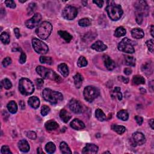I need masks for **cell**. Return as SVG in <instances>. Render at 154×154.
I'll use <instances>...</instances> for the list:
<instances>
[{
  "instance_id": "9a60e30c",
  "label": "cell",
  "mask_w": 154,
  "mask_h": 154,
  "mask_svg": "<svg viewBox=\"0 0 154 154\" xmlns=\"http://www.w3.org/2000/svg\"><path fill=\"white\" fill-rule=\"evenodd\" d=\"M103 61L106 68L109 70H113L116 67V64L113 60L107 55H104L103 56Z\"/></svg>"
},
{
  "instance_id": "e0dca14e",
  "label": "cell",
  "mask_w": 154,
  "mask_h": 154,
  "mask_svg": "<svg viewBox=\"0 0 154 154\" xmlns=\"http://www.w3.org/2000/svg\"><path fill=\"white\" fill-rule=\"evenodd\" d=\"M91 48L96 51L102 52L106 50L107 48V46L105 44L101 41H97L95 43L93 44Z\"/></svg>"
},
{
  "instance_id": "f546056e",
  "label": "cell",
  "mask_w": 154,
  "mask_h": 154,
  "mask_svg": "<svg viewBox=\"0 0 154 154\" xmlns=\"http://www.w3.org/2000/svg\"><path fill=\"white\" fill-rule=\"evenodd\" d=\"M125 64L129 66H135L136 60L134 57L129 56H125Z\"/></svg>"
},
{
  "instance_id": "ffe728a7",
  "label": "cell",
  "mask_w": 154,
  "mask_h": 154,
  "mask_svg": "<svg viewBox=\"0 0 154 154\" xmlns=\"http://www.w3.org/2000/svg\"><path fill=\"white\" fill-rule=\"evenodd\" d=\"M60 117L63 122L68 123L72 117V116L67 110H66L65 109H63L60 113Z\"/></svg>"
},
{
  "instance_id": "ac0fdd59",
  "label": "cell",
  "mask_w": 154,
  "mask_h": 154,
  "mask_svg": "<svg viewBox=\"0 0 154 154\" xmlns=\"http://www.w3.org/2000/svg\"><path fill=\"white\" fill-rule=\"evenodd\" d=\"M18 147L23 152H28L30 151V145L28 141L25 140H21L18 143Z\"/></svg>"
},
{
  "instance_id": "6da1fadb",
  "label": "cell",
  "mask_w": 154,
  "mask_h": 154,
  "mask_svg": "<svg viewBox=\"0 0 154 154\" xmlns=\"http://www.w3.org/2000/svg\"><path fill=\"white\" fill-rule=\"evenodd\" d=\"M106 7L109 18L112 21H116L120 19L123 14V10L121 5L116 4L114 1H108Z\"/></svg>"
},
{
  "instance_id": "60d3db41",
  "label": "cell",
  "mask_w": 154,
  "mask_h": 154,
  "mask_svg": "<svg viewBox=\"0 0 154 154\" xmlns=\"http://www.w3.org/2000/svg\"><path fill=\"white\" fill-rule=\"evenodd\" d=\"M1 85L4 87V89L7 90L11 89V87H12V82L7 78H5L1 81Z\"/></svg>"
},
{
  "instance_id": "5bb4252c",
  "label": "cell",
  "mask_w": 154,
  "mask_h": 154,
  "mask_svg": "<svg viewBox=\"0 0 154 154\" xmlns=\"http://www.w3.org/2000/svg\"><path fill=\"white\" fill-rule=\"evenodd\" d=\"M98 151V147L94 144L88 143L83 148L82 153L84 154H93L96 153Z\"/></svg>"
},
{
  "instance_id": "b9f144b4",
  "label": "cell",
  "mask_w": 154,
  "mask_h": 154,
  "mask_svg": "<svg viewBox=\"0 0 154 154\" xmlns=\"http://www.w3.org/2000/svg\"><path fill=\"white\" fill-rule=\"evenodd\" d=\"M135 19H136V22L137 23V24L141 25L142 22H143V15L142 14H141L139 12H135Z\"/></svg>"
},
{
  "instance_id": "484cf974",
  "label": "cell",
  "mask_w": 154,
  "mask_h": 154,
  "mask_svg": "<svg viewBox=\"0 0 154 154\" xmlns=\"http://www.w3.org/2000/svg\"><path fill=\"white\" fill-rule=\"evenodd\" d=\"M58 34L62 38L67 42H69L72 39V36L69 33L65 31H58Z\"/></svg>"
},
{
  "instance_id": "d4e9b609",
  "label": "cell",
  "mask_w": 154,
  "mask_h": 154,
  "mask_svg": "<svg viewBox=\"0 0 154 154\" xmlns=\"http://www.w3.org/2000/svg\"><path fill=\"white\" fill-rule=\"evenodd\" d=\"M74 80L75 87L77 89H80L82 86V81H83V77L80 74L78 73L74 76Z\"/></svg>"
},
{
  "instance_id": "816d5d0a",
  "label": "cell",
  "mask_w": 154,
  "mask_h": 154,
  "mask_svg": "<svg viewBox=\"0 0 154 154\" xmlns=\"http://www.w3.org/2000/svg\"><path fill=\"white\" fill-rule=\"evenodd\" d=\"M36 86H37L38 89H40V88H42L44 84L43 80L42 79H40V78L37 79L36 81Z\"/></svg>"
},
{
  "instance_id": "7dc6e473",
  "label": "cell",
  "mask_w": 154,
  "mask_h": 154,
  "mask_svg": "<svg viewBox=\"0 0 154 154\" xmlns=\"http://www.w3.org/2000/svg\"><path fill=\"white\" fill-rule=\"evenodd\" d=\"M12 59H11V58L7 57L3 60L2 64L4 68H6L9 65H10L11 63H12Z\"/></svg>"
},
{
  "instance_id": "91938a15",
  "label": "cell",
  "mask_w": 154,
  "mask_h": 154,
  "mask_svg": "<svg viewBox=\"0 0 154 154\" xmlns=\"http://www.w3.org/2000/svg\"><path fill=\"white\" fill-rule=\"evenodd\" d=\"M153 29H154V27L153 25H152L151 26V35L153 37H154V35H153Z\"/></svg>"
},
{
  "instance_id": "5b68a950",
  "label": "cell",
  "mask_w": 154,
  "mask_h": 154,
  "mask_svg": "<svg viewBox=\"0 0 154 154\" xmlns=\"http://www.w3.org/2000/svg\"><path fill=\"white\" fill-rule=\"evenodd\" d=\"M19 92L24 95H31L35 91L33 83L28 78H22L19 82Z\"/></svg>"
},
{
  "instance_id": "d6a6232c",
  "label": "cell",
  "mask_w": 154,
  "mask_h": 154,
  "mask_svg": "<svg viewBox=\"0 0 154 154\" xmlns=\"http://www.w3.org/2000/svg\"><path fill=\"white\" fill-rule=\"evenodd\" d=\"M133 82L135 85L144 84L145 83V80L141 75H135L133 77Z\"/></svg>"
},
{
  "instance_id": "c3c4849f",
  "label": "cell",
  "mask_w": 154,
  "mask_h": 154,
  "mask_svg": "<svg viewBox=\"0 0 154 154\" xmlns=\"http://www.w3.org/2000/svg\"><path fill=\"white\" fill-rule=\"evenodd\" d=\"M4 3L7 7L12 9H15L16 7V4L15 1H12V0H7V1H5Z\"/></svg>"
},
{
  "instance_id": "4fadbf2b",
  "label": "cell",
  "mask_w": 154,
  "mask_h": 154,
  "mask_svg": "<svg viewBox=\"0 0 154 154\" xmlns=\"http://www.w3.org/2000/svg\"><path fill=\"white\" fill-rule=\"evenodd\" d=\"M69 108L70 110L75 114H80L82 112V107L81 103L75 99H72L70 101Z\"/></svg>"
},
{
  "instance_id": "83f0119b",
  "label": "cell",
  "mask_w": 154,
  "mask_h": 154,
  "mask_svg": "<svg viewBox=\"0 0 154 154\" xmlns=\"http://www.w3.org/2000/svg\"><path fill=\"white\" fill-rule=\"evenodd\" d=\"M95 116L97 119L101 122H103V121L106 120V116L101 109L98 108L96 110L95 112Z\"/></svg>"
},
{
  "instance_id": "836d02e7",
  "label": "cell",
  "mask_w": 154,
  "mask_h": 154,
  "mask_svg": "<svg viewBox=\"0 0 154 154\" xmlns=\"http://www.w3.org/2000/svg\"><path fill=\"white\" fill-rule=\"evenodd\" d=\"M117 117L123 121H126L129 118V114L126 110H120L117 113Z\"/></svg>"
},
{
  "instance_id": "7a4b0ae2",
  "label": "cell",
  "mask_w": 154,
  "mask_h": 154,
  "mask_svg": "<svg viewBox=\"0 0 154 154\" xmlns=\"http://www.w3.org/2000/svg\"><path fill=\"white\" fill-rule=\"evenodd\" d=\"M42 95L44 100L52 104H57L63 100V96L61 93L49 89H44Z\"/></svg>"
},
{
  "instance_id": "f1b7e54d",
  "label": "cell",
  "mask_w": 154,
  "mask_h": 154,
  "mask_svg": "<svg viewBox=\"0 0 154 154\" xmlns=\"http://www.w3.org/2000/svg\"><path fill=\"white\" fill-rule=\"evenodd\" d=\"M112 129L115 131L119 134H123L125 131L126 128L125 126L122 125H113L112 126Z\"/></svg>"
},
{
  "instance_id": "e575fe53",
  "label": "cell",
  "mask_w": 154,
  "mask_h": 154,
  "mask_svg": "<svg viewBox=\"0 0 154 154\" xmlns=\"http://www.w3.org/2000/svg\"><path fill=\"white\" fill-rule=\"evenodd\" d=\"M56 149V147L52 142H49L45 146V151L48 153H52Z\"/></svg>"
},
{
  "instance_id": "d6986e66",
  "label": "cell",
  "mask_w": 154,
  "mask_h": 154,
  "mask_svg": "<svg viewBox=\"0 0 154 154\" xmlns=\"http://www.w3.org/2000/svg\"><path fill=\"white\" fill-rule=\"evenodd\" d=\"M29 105L33 108L36 109L38 108L40 106V100L36 96H32L29 98V100L28 101Z\"/></svg>"
},
{
  "instance_id": "9f6ffc18",
  "label": "cell",
  "mask_w": 154,
  "mask_h": 154,
  "mask_svg": "<svg viewBox=\"0 0 154 154\" xmlns=\"http://www.w3.org/2000/svg\"><path fill=\"white\" fill-rule=\"evenodd\" d=\"M119 80H120L121 81L123 82L124 83H128V82H129V79L126 78L123 76H119Z\"/></svg>"
},
{
  "instance_id": "44dd1931",
  "label": "cell",
  "mask_w": 154,
  "mask_h": 154,
  "mask_svg": "<svg viewBox=\"0 0 154 154\" xmlns=\"http://www.w3.org/2000/svg\"><path fill=\"white\" fill-rule=\"evenodd\" d=\"M141 70L143 72L145 73L146 75H150L152 74L153 72V64L152 63L149 62H146L142 66Z\"/></svg>"
},
{
  "instance_id": "52a82bcc",
  "label": "cell",
  "mask_w": 154,
  "mask_h": 154,
  "mask_svg": "<svg viewBox=\"0 0 154 154\" xmlns=\"http://www.w3.org/2000/svg\"><path fill=\"white\" fill-rule=\"evenodd\" d=\"M118 49L119 51L124 52L125 53L133 54L135 52L133 42L127 37L123 38L122 41L119 43Z\"/></svg>"
},
{
  "instance_id": "8fae6325",
  "label": "cell",
  "mask_w": 154,
  "mask_h": 154,
  "mask_svg": "<svg viewBox=\"0 0 154 154\" xmlns=\"http://www.w3.org/2000/svg\"><path fill=\"white\" fill-rule=\"evenodd\" d=\"M135 12L140 13L143 15L147 16L149 12V7L146 1H137L135 3Z\"/></svg>"
},
{
  "instance_id": "681fc988",
  "label": "cell",
  "mask_w": 154,
  "mask_h": 154,
  "mask_svg": "<svg viewBox=\"0 0 154 154\" xmlns=\"http://www.w3.org/2000/svg\"><path fill=\"white\" fill-rule=\"evenodd\" d=\"M1 153L2 154H5V153H7V154H9V153H12V152H11L10 150L9 147L7 146H3L1 147Z\"/></svg>"
},
{
  "instance_id": "f6af8a7d",
  "label": "cell",
  "mask_w": 154,
  "mask_h": 154,
  "mask_svg": "<svg viewBox=\"0 0 154 154\" xmlns=\"http://www.w3.org/2000/svg\"><path fill=\"white\" fill-rule=\"evenodd\" d=\"M36 3H30L29 5V7H28V13L29 15H31V13H33L35 12V10L36 9Z\"/></svg>"
},
{
  "instance_id": "ab89813d",
  "label": "cell",
  "mask_w": 154,
  "mask_h": 154,
  "mask_svg": "<svg viewBox=\"0 0 154 154\" xmlns=\"http://www.w3.org/2000/svg\"><path fill=\"white\" fill-rule=\"evenodd\" d=\"M40 62L43 64H47L51 65L52 64L53 61L51 57H46V56H41L40 57Z\"/></svg>"
},
{
  "instance_id": "ee69618b",
  "label": "cell",
  "mask_w": 154,
  "mask_h": 154,
  "mask_svg": "<svg viewBox=\"0 0 154 154\" xmlns=\"http://www.w3.org/2000/svg\"><path fill=\"white\" fill-rule=\"evenodd\" d=\"M27 136L31 140H35L37 137V134L35 132L30 131L27 133Z\"/></svg>"
},
{
  "instance_id": "8992f818",
  "label": "cell",
  "mask_w": 154,
  "mask_h": 154,
  "mask_svg": "<svg viewBox=\"0 0 154 154\" xmlns=\"http://www.w3.org/2000/svg\"><path fill=\"white\" fill-rule=\"evenodd\" d=\"M83 94L84 99L87 102H92L100 95V91L96 87L87 86L84 89Z\"/></svg>"
},
{
  "instance_id": "9c48e42d",
  "label": "cell",
  "mask_w": 154,
  "mask_h": 154,
  "mask_svg": "<svg viewBox=\"0 0 154 154\" xmlns=\"http://www.w3.org/2000/svg\"><path fill=\"white\" fill-rule=\"evenodd\" d=\"M78 15V10L75 7L68 5L66 7L62 12L63 17L67 20H73Z\"/></svg>"
},
{
  "instance_id": "ba28073f",
  "label": "cell",
  "mask_w": 154,
  "mask_h": 154,
  "mask_svg": "<svg viewBox=\"0 0 154 154\" xmlns=\"http://www.w3.org/2000/svg\"><path fill=\"white\" fill-rule=\"evenodd\" d=\"M33 47L36 52L40 54H45L48 52V46L42 40L34 38L32 40Z\"/></svg>"
},
{
  "instance_id": "680465c9",
  "label": "cell",
  "mask_w": 154,
  "mask_h": 154,
  "mask_svg": "<svg viewBox=\"0 0 154 154\" xmlns=\"http://www.w3.org/2000/svg\"><path fill=\"white\" fill-rule=\"evenodd\" d=\"M149 125L152 129H153V119H151L149 120Z\"/></svg>"
},
{
  "instance_id": "f907efd6",
  "label": "cell",
  "mask_w": 154,
  "mask_h": 154,
  "mask_svg": "<svg viewBox=\"0 0 154 154\" xmlns=\"http://www.w3.org/2000/svg\"><path fill=\"white\" fill-rule=\"evenodd\" d=\"M26 60H27L26 54L24 52H22L19 58V63L21 64H24L25 63Z\"/></svg>"
},
{
  "instance_id": "4dcf8cb0",
  "label": "cell",
  "mask_w": 154,
  "mask_h": 154,
  "mask_svg": "<svg viewBox=\"0 0 154 154\" xmlns=\"http://www.w3.org/2000/svg\"><path fill=\"white\" fill-rule=\"evenodd\" d=\"M60 149L62 153H72V151H70V149L69 148V146L64 141H63L60 143Z\"/></svg>"
},
{
  "instance_id": "11a10c76",
  "label": "cell",
  "mask_w": 154,
  "mask_h": 154,
  "mask_svg": "<svg viewBox=\"0 0 154 154\" xmlns=\"http://www.w3.org/2000/svg\"><path fill=\"white\" fill-rule=\"evenodd\" d=\"M14 32H15V36L16 37V38H19V37L21 36V35H20V31H19V29L18 28H15L14 29Z\"/></svg>"
},
{
  "instance_id": "d590c367",
  "label": "cell",
  "mask_w": 154,
  "mask_h": 154,
  "mask_svg": "<svg viewBox=\"0 0 154 154\" xmlns=\"http://www.w3.org/2000/svg\"><path fill=\"white\" fill-rule=\"evenodd\" d=\"M126 30L122 27H118L114 32V36L116 37H120L126 35Z\"/></svg>"
},
{
  "instance_id": "db71d44e",
  "label": "cell",
  "mask_w": 154,
  "mask_h": 154,
  "mask_svg": "<svg viewBox=\"0 0 154 154\" xmlns=\"http://www.w3.org/2000/svg\"><path fill=\"white\" fill-rule=\"evenodd\" d=\"M93 3L95 4H96L99 7H102L103 4H104V1H102V0H98V1H93Z\"/></svg>"
},
{
  "instance_id": "7c38bea8",
  "label": "cell",
  "mask_w": 154,
  "mask_h": 154,
  "mask_svg": "<svg viewBox=\"0 0 154 154\" xmlns=\"http://www.w3.org/2000/svg\"><path fill=\"white\" fill-rule=\"evenodd\" d=\"M42 19V16L40 13H36L33 17L26 21L25 25L27 28L30 29H33L35 28L36 26L38 25Z\"/></svg>"
},
{
  "instance_id": "2e32d148",
  "label": "cell",
  "mask_w": 154,
  "mask_h": 154,
  "mask_svg": "<svg viewBox=\"0 0 154 154\" xmlns=\"http://www.w3.org/2000/svg\"><path fill=\"white\" fill-rule=\"evenodd\" d=\"M70 126L74 129L81 130L85 128V125L80 119H75L71 122Z\"/></svg>"
},
{
  "instance_id": "f35d334b",
  "label": "cell",
  "mask_w": 154,
  "mask_h": 154,
  "mask_svg": "<svg viewBox=\"0 0 154 154\" xmlns=\"http://www.w3.org/2000/svg\"><path fill=\"white\" fill-rule=\"evenodd\" d=\"M87 64H88V62L87 61L86 58L83 56H81L79 58L78 62H77V65H78V66L79 68L85 67L87 65Z\"/></svg>"
},
{
  "instance_id": "1f68e13d",
  "label": "cell",
  "mask_w": 154,
  "mask_h": 154,
  "mask_svg": "<svg viewBox=\"0 0 154 154\" xmlns=\"http://www.w3.org/2000/svg\"><path fill=\"white\" fill-rule=\"evenodd\" d=\"M112 96L113 98L116 97L119 101H121L122 100V94L120 92V88L119 87H116L114 88L113 91L112 92Z\"/></svg>"
},
{
  "instance_id": "603a6c76",
  "label": "cell",
  "mask_w": 154,
  "mask_h": 154,
  "mask_svg": "<svg viewBox=\"0 0 154 154\" xmlns=\"http://www.w3.org/2000/svg\"><path fill=\"white\" fill-rule=\"evenodd\" d=\"M58 70L59 71V72L64 77H66L69 75V68L68 66L64 63H62L58 66Z\"/></svg>"
},
{
  "instance_id": "cb8c5ba5",
  "label": "cell",
  "mask_w": 154,
  "mask_h": 154,
  "mask_svg": "<svg viewBox=\"0 0 154 154\" xmlns=\"http://www.w3.org/2000/svg\"><path fill=\"white\" fill-rule=\"evenodd\" d=\"M45 128L48 131H53L56 130L58 128V124L53 120H50L46 122L45 125Z\"/></svg>"
},
{
  "instance_id": "3957f363",
  "label": "cell",
  "mask_w": 154,
  "mask_h": 154,
  "mask_svg": "<svg viewBox=\"0 0 154 154\" xmlns=\"http://www.w3.org/2000/svg\"><path fill=\"white\" fill-rule=\"evenodd\" d=\"M36 72L43 78L50 79L57 82H61L62 78L53 70L47 69L42 66H38L36 68Z\"/></svg>"
},
{
  "instance_id": "f5cc1de1",
  "label": "cell",
  "mask_w": 154,
  "mask_h": 154,
  "mask_svg": "<svg viewBox=\"0 0 154 154\" xmlns=\"http://www.w3.org/2000/svg\"><path fill=\"white\" fill-rule=\"evenodd\" d=\"M135 119L137 124L139 125H141L143 122V119L141 116H136L135 117Z\"/></svg>"
},
{
  "instance_id": "6f0895ef",
  "label": "cell",
  "mask_w": 154,
  "mask_h": 154,
  "mask_svg": "<svg viewBox=\"0 0 154 154\" xmlns=\"http://www.w3.org/2000/svg\"><path fill=\"white\" fill-rule=\"evenodd\" d=\"M124 73H125V74L127 75H131L132 73V69L130 68H126L124 70Z\"/></svg>"
},
{
  "instance_id": "30bf717a",
  "label": "cell",
  "mask_w": 154,
  "mask_h": 154,
  "mask_svg": "<svg viewBox=\"0 0 154 154\" xmlns=\"http://www.w3.org/2000/svg\"><path fill=\"white\" fill-rule=\"evenodd\" d=\"M132 144L134 146L137 145H142L146 142V138L145 135L140 132H135L132 136L131 139Z\"/></svg>"
},
{
  "instance_id": "8d00e7d4",
  "label": "cell",
  "mask_w": 154,
  "mask_h": 154,
  "mask_svg": "<svg viewBox=\"0 0 154 154\" xmlns=\"http://www.w3.org/2000/svg\"><path fill=\"white\" fill-rule=\"evenodd\" d=\"M92 21L89 18H82L78 21V24L81 27H89L91 25Z\"/></svg>"
},
{
  "instance_id": "7402d4cb",
  "label": "cell",
  "mask_w": 154,
  "mask_h": 154,
  "mask_svg": "<svg viewBox=\"0 0 154 154\" xmlns=\"http://www.w3.org/2000/svg\"><path fill=\"white\" fill-rule=\"evenodd\" d=\"M131 35L134 38H137V39H140L144 37V32L141 29L136 28L132 30L131 31Z\"/></svg>"
},
{
  "instance_id": "bcb514c9",
  "label": "cell",
  "mask_w": 154,
  "mask_h": 154,
  "mask_svg": "<svg viewBox=\"0 0 154 154\" xmlns=\"http://www.w3.org/2000/svg\"><path fill=\"white\" fill-rule=\"evenodd\" d=\"M146 45L148 48V49H149V51H151L152 53L153 52V40L152 39V40H147L146 42Z\"/></svg>"
},
{
  "instance_id": "74e56055",
  "label": "cell",
  "mask_w": 154,
  "mask_h": 154,
  "mask_svg": "<svg viewBox=\"0 0 154 154\" xmlns=\"http://www.w3.org/2000/svg\"><path fill=\"white\" fill-rule=\"evenodd\" d=\"M1 42L4 44H9L10 43V36L7 32H3L0 36Z\"/></svg>"
},
{
  "instance_id": "277c9868",
  "label": "cell",
  "mask_w": 154,
  "mask_h": 154,
  "mask_svg": "<svg viewBox=\"0 0 154 154\" xmlns=\"http://www.w3.org/2000/svg\"><path fill=\"white\" fill-rule=\"evenodd\" d=\"M52 30V26L49 22L45 21L38 26L36 30L37 35L43 40H46L50 36Z\"/></svg>"
},
{
  "instance_id": "4316f807",
  "label": "cell",
  "mask_w": 154,
  "mask_h": 154,
  "mask_svg": "<svg viewBox=\"0 0 154 154\" xmlns=\"http://www.w3.org/2000/svg\"><path fill=\"white\" fill-rule=\"evenodd\" d=\"M7 109H8V110L9 111V112L11 113H12V114L16 113L18 111L17 104H16V103L13 101H10L7 104Z\"/></svg>"
},
{
  "instance_id": "7bdbcfd3",
  "label": "cell",
  "mask_w": 154,
  "mask_h": 154,
  "mask_svg": "<svg viewBox=\"0 0 154 154\" xmlns=\"http://www.w3.org/2000/svg\"><path fill=\"white\" fill-rule=\"evenodd\" d=\"M50 112V108L47 106H43L41 108V114L43 116H45Z\"/></svg>"
},
{
  "instance_id": "94428289",
  "label": "cell",
  "mask_w": 154,
  "mask_h": 154,
  "mask_svg": "<svg viewBox=\"0 0 154 154\" xmlns=\"http://www.w3.org/2000/svg\"><path fill=\"white\" fill-rule=\"evenodd\" d=\"M27 1V0H25V1H21V0H19V2L20 3H25Z\"/></svg>"
}]
</instances>
